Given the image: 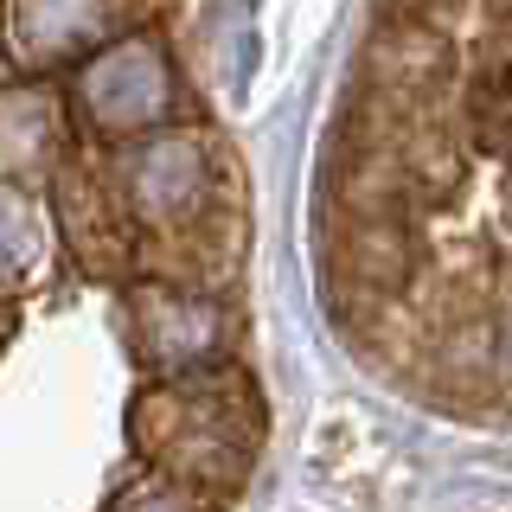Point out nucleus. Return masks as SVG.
Masks as SVG:
<instances>
[{
    "instance_id": "0eeeda50",
    "label": "nucleus",
    "mask_w": 512,
    "mask_h": 512,
    "mask_svg": "<svg viewBox=\"0 0 512 512\" xmlns=\"http://www.w3.org/2000/svg\"><path fill=\"white\" fill-rule=\"evenodd\" d=\"M7 26L26 64H58L109 39L116 0H7Z\"/></svg>"
},
{
    "instance_id": "f257e3e1",
    "label": "nucleus",
    "mask_w": 512,
    "mask_h": 512,
    "mask_svg": "<svg viewBox=\"0 0 512 512\" xmlns=\"http://www.w3.org/2000/svg\"><path fill=\"white\" fill-rule=\"evenodd\" d=\"M135 442L180 493H237L256 442V391L237 365L160 378L135 404Z\"/></svg>"
},
{
    "instance_id": "39448f33",
    "label": "nucleus",
    "mask_w": 512,
    "mask_h": 512,
    "mask_svg": "<svg viewBox=\"0 0 512 512\" xmlns=\"http://www.w3.org/2000/svg\"><path fill=\"white\" fill-rule=\"evenodd\" d=\"M359 64L372 96L429 116V103H442V90L455 84V39L442 20H423V13H378Z\"/></svg>"
},
{
    "instance_id": "f8f14e48",
    "label": "nucleus",
    "mask_w": 512,
    "mask_h": 512,
    "mask_svg": "<svg viewBox=\"0 0 512 512\" xmlns=\"http://www.w3.org/2000/svg\"><path fill=\"white\" fill-rule=\"evenodd\" d=\"M493 333H500V372H512V314L493 320Z\"/></svg>"
},
{
    "instance_id": "7ed1b4c3",
    "label": "nucleus",
    "mask_w": 512,
    "mask_h": 512,
    "mask_svg": "<svg viewBox=\"0 0 512 512\" xmlns=\"http://www.w3.org/2000/svg\"><path fill=\"white\" fill-rule=\"evenodd\" d=\"M77 103L103 135H148L167 128L173 116V64L148 32H122V39L96 45L77 71Z\"/></svg>"
},
{
    "instance_id": "9b49d317",
    "label": "nucleus",
    "mask_w": 512,
    "mask_h": 512,
    "mask_svg": "<svg viewBox=\"0 0 512 512\" xmlns=\"http://www.w3.org/2000/svg\"><path fill=\"white\" fill-rule=\"evenodd\" d=\"M116 512H199V506H192V493L167 487V480H148V487H128Z\"/></svg>"
},
{
    "instance_id": "1a4fd4ad",
    "label": "nucleus",
    "mask_w": 512,
    "mask_h": 512,
    "mask_svg": "<svg viewBox=\"0 0 512 512\" xmlns=\"http://www.w3.org/2000/svg\"><path fill=\"white\" fill-rule=\"evenodd\" d=\"M52 148H58V103H52V90H39V84L0 90V180L39 167V160H52Z\"/></svg>"
},
{
    "instance_id": "20e7f679",
    "label": "nucleus",
    "mask_w": 512,
    "mask_h": 512,
    "mask_svg": "<svg viewBox=\"0 0 512 512\" xmlns=\"http://www.w3.org/2000/svg\"><path fill=\"white\" fill-rule=\"evenodd\" d=\"M128 308H135V346L160 378L205 372V365H218L224 340H231V320H224L218 301L192 282H173V276L141 282Z\"/></svg>"
},
{
    "instance_id": "6e6552de",
    "label": "nucleus",
    "mask_w": 512,
    "mask_h": 512,
    "mask_svg": "<svg viewBox=\"0 0 512 512\" xmlns=\"http://www.w3.org/2000/svg\"><path fill=\"white\" fill-rule=\"evenodd\" d=\"M461 128L480 154L512 160V58L493 52L461 77Z\"/></svg>"
},
{
    "instance_id": "f03ea898",
    "label": "nucleus",
    "mask_w": 512,
    "mask_h": 512,
    "mask_svg": "<svg viewBox=\"0 0 512 512\" xmlns=\"http://www.w3.org/2000/svg\"><path fill=\"white\" fill-rule=\"evenodd\" d=\"M116 186H122V212L128 224H148V231H186L212 212L218 199V160L212 141L199 128H148L135 135L116 160Z\"/></svg>"
},
{
    "instance_id": "9d476101",
    "label": "nucleus",
    "mask_w": 512,
    "mask_h": 512,
    "mask_svg": "<svg viewBox=\"0 0 512 512\" xmlns=\"http://www.w3.org/2000/svg\"><path fill=\"white\" fill-rule=\"evenodd\" d=\"M45 263V218L13 180H0V282H26Z\"/></svg>"
},
{
    "instance_id": "423d86ee",
    "label": "nucleus",
    "mask_w": 512,
    "mask_h": 512,
    "mask_svg": "<svg viewBox=\"0 0 512 512\" xmlns=\"http://www.w3.org/2000/svg\"><path fill=\"white\" fill-rule=\"evenodd\" d=\"M327 269L346 276L352 288H372V295L404 288L416 269L410 218H346V212L327 218Z\"/></svg>"
}]
</instances>
